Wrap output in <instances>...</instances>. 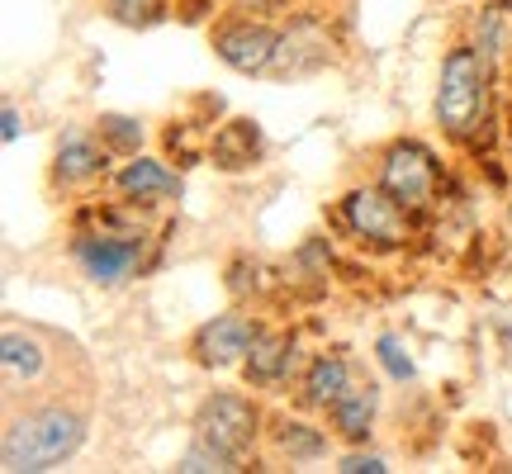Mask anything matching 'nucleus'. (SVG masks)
I'll list each match as a JSON object with an SVG mask.
<instances>
[{"mask_svg": "<svg viewBox=\"0 0 512 474\" xmlns=\"http://www.w3.org/2000/svg\"><path fill=\"white\" fill-rule=\"evenodd\" d=\"M266 408L242 394V389H209L190 418V437L214 446L219 456H228L238 470H252V460L261 456V441H266Z\"/></svg>", "mask_w": 512, "mask_h": 474, "instance_id": "nucleus-4", "label": "nucleus"}, {"mask_svg": "<svg viewBox=\"0 0 512 474\" xmlns=\"http://www.w3.org/2000/svg\"><path fill=\"white\" fill-rule=\"evenodd\" d=\"M176 470L181 474H238V465L228 456H219L214 446H204V441L190 437V446H185L181 460H176Z\"/></svg>", "mask_w": 512, "mask_h": 474, "instance_id": "nucleus-22", "label": "nucleus"}, {"mask_svg": "<svg viewBox=\"0 0 512 474\" xmlns=\"http://www.w3.org/2000/svg\"><path fill=\"white\" fill-rule=\"evenodd\" d=\"M375 185L389 200H399L413 219H432L446 185V162L427 138H394L375 162Z\"/></svg>", "mask_w": 512, "mask_h": 474, "instance_id": "nucleus-5", "label": "nucleus"}, {"mask_svg": "<svg viewBox=\"0 0 512 474\" xmlns=\"http://www.w3.org/2000/svg\"><path fill=\"white\" fill-rule=\"evenodd\" d=\"M441 138L460 152H494L503 147V110H498V62L479 53L475 43H451L441 53L437 95H432Z\"/></svg>", "mask_w": 512, "mask_h": 474, "instance_id": "nucleus-1", "label": "nucleus"}, {"mask_svg": "<svg viewBox=\"0 0 512 474\" xmlns=\"http://www.w3.org/2000/svg\"><path fill=\"white\" fill-rule=\"evenodd\" d=\"M332 446H337V437H332L328 418L318 422V413H309V408L280 413L266 427V456L290 460V465H318L332 456Z\"/></svg>", "mask_w": 512, "mask_h": 474, "instance_id": "nucleus-14", "label": "nucleus"}, {"mask_svg": "<svg viewBox=\"0 0 512 474\" xmlns=\"http://www.w3.org/2000/svg\"><path fill=\"white\" fill-rule=\"evenodd\" d=\"M332 470H337V474H389L394 465H389L380 451H366V446H347L342 456L332 460Z\"/></svg>", "mask_w": 512, "mask_h": 474, "instance_id": "nucleus-23", "label": "nucleus"}, {"mask_svg": "<svg viewBox=\"0 0 512 474\" xmlns=\"http://www.w3.org/2000/svg\"><path fill=\"white\" fill-rule=\"evenodd\" d=\"M209 48L228 72L238 76H271L275 67V48H280V24L275 19H256V15H228L209 29Z\"/></svg>", "mask_w": 512, "mask_h": 474, "instance_id": "nucleus-7", "label": "nucleus"}, {"mask_svg": "<svg viewBox=\"0 0 512 474\" xmlns=\"http://www.w3.org/2000/svg\"><path fill=\"white\" fill-rule=\"evenodd\" d=\"M48 365H53V356L43 347V337L24 328H5V337H0V370H5V394L10 399L19 389H34V384L48 380Z\"/></svg>", "mask_w": 512, "mask_h": 474, "instance_id": "nucleus-17", "label": "nucleus"}, {"mask_svg": "<svg viewBox=\"0 0 512 474\" xmlns=\"http://www.w3.org/2000/svg\"><path fill=\"white\" fill-rule=\"evenodd\" d=\"M86 413L72 403H29L5 418L0 432V465L10 474H48L81 456L86 446Z\"/></svg>", "mask_w": 512, "mask_h": 474, "instance_id": "nucleus-3", "label": "nucleus"}, {"mask_svg": "<svg viewBox=\"0 0 512 474\" xmlns=\"http://www.w3.org/2000/svg\"><path fill=\"white\" fill-rule=\"evenodd\" d=\"M19 133H24V114H19V105L10 100L5 114H0V138H5V143H19Z\"/></svg>", "mask_w": 512, "mask_h": 474, "instance_id": "nucleus-25", "label": "nucleus"}, {"mask_svg": "<svg viewBox=\"0 0 512 474\" xmlns=\"http://www.w3.org/2000/svg\"><path fill=\"white\" fill-rule=\"evenodd\" d=\"M100 10L124 29H152L171 15V0H100Z\"/></svg>", "mask_w": 512, "mask_h": 474, "instance_id": "nucleus-21", "label": "nucleus"}, {"mask_svg": "<svg viewBox=\"0 0 512 474\" xmlns=\"http://www.w3.org/2000/svg\"><path fill=\"white\" fill-rule=\"evenodd\" d=\"M147 209L138 204H91L81 214V228L67 242V256H72L76 275L95 285V290H124L133 285L147 266Z\"/></svg>", "mask_w": 512, "mask_h": 474, "instance_id": "nucleus-2", "label": "nucleus"}, {"mask_svg": "<svg viewBox=\"0 0 512 474\" xmlns=\"http://www.w3.org/2000/svg\"><path fill=\"white\" fill-rule=\"evenodd\" d=\"M380 408H384V384L361 375V380L351 384L347 394H342V399H337L328 413H323V418H328L337 446H366V441L375 437Z\"/></svg>", "mask_w": 512, "mask_h": 474, "instance_id": "nucleus-15", "label": "nucleus"}, {"mask_svg": "<svg viewBox=\"0 0 512 474\" xmlns=\"http://www.w3.org/2000/svg\"><path fill=\"white\" fill-rule=\"evenodd\" d=\"M95 133L105 138V147H110L119 162H124V157H138L147 143L143 119H133V114H100V119H95Z\"/></svg>", "mask_w": 512, "mask_h": 474, "instance_id": "nucleus-19", "label": "nucleus"}, {"mask_svg": "<svg viewBox=\"0 0 512 474\" xmlns=\"http://www.w3.org/2000/svg\"><path fill=\"white\" fill-rule=\"evenodd\" d=\"M503 162H508V171H512V105L503 110Z\"/></svg>", "mask_w": 512, "mask_h": 474, "instance_id": "nucleus-26", "label": "nucleus"}, {"mask_svg": "<svg viewBox=\"0 0 512 474\" xmlns=\"http://www.w3.org/2000/svg\"><path fill=\"white\" fill-rule=\"evenodd\" d=\"M337 228L366 252H403L418 233V219L399 200H389L380 185H351L337 200Z\"/></svg>", "mask_w": 512, "mask_h": 474, "instance_id": "nucleus-6", "label": "nucleus"}, {"mask_svg": "<svg viewBox=\"0 0 512 474\" xmlns=\"http://www.w3.org/2000/svg\"><path fill=\"white\" fill-rule=\"evenodd\" d=\"M304 361H309V351H304V342H299V332L261 323L252 351H247V361H242V380H247V389L280 394V389H290V384L299 380Z\"/></svg>", "mask_w": 512, "mask_h": 474, "instance_id": "nucleus-8", "label": "nucleus"}, {"mask_svg": "<svg viewBox=\"0 0 512 474\" xmlns=\"http://www.w3.org/2000/svg\"><path fill=\"white\" fill-rule=\"evenodd\" d=\"M375 365H380V375L389 384H418V361H413V351H408V342H403L399 332H380L375 337Z\"/></svg>", "mask_w": 512, "mask_h": 474, "instance_id": "nucleus-18", "label": "nucleus"}, {"mask_svg": "<svg viewBox=\"0 0 512 474\" xmlns=\"http://www.w3.org/2000/svg\"><path fill=\"white\" fill-rule=\"evenodd\" d=\"M470 43H475L489 62H498V67H503V62L512 57V24L503 19V10H479L475 38H470Z\"/></svg>", "mask_w": 512, "mask_h": 474, "instance_id": "nucleus-20", "label": "nucleus"}, {"mask_svg": "<svg viewBox=\"0 0 512 474\" xmlns=\"http://www.w3.org/2000/svg\"><path fill=\"white\" fill-rule=\"evenodd\" d=\"M356 380H361V365L351 361L342 347L309 351V361H304L299 380H294V408H309V413L323 418Z\"/></svg>", "mask_w": 512, "mask_h": 474, "instance_id": "nucleus-12", "label": "nucleus"}, {"mask_svg": "<svg viewBox=\"0 0 512 474\" xmlns=\"http://www.w3.org/2000/svg\"><path fill=\"white\" fill-rule=\"evenodd\" d=\"M114 152L105 147V138L95 133V124H72L57 133L53 143V185L57 190H91V185L114 176Z\"/></svg>", "mask_w": 512, "mask_h": 474, "instance_id": "nucleus-10", "label": "nucleus"}, {"mask_svg": "<svg viewBox=\"0 0 512 474\" xmlns=\"http://www.w3.org/2000/svg\"><path fill=\"white\" fill-rule=\"evenodd\" d=\"M114 195L138 209H162V204L181 200V171L166 162V157H152V152H138V157H124L114 166Z\"/></svg>", "mask_w": 512, "mask_h": 474, "instance_id": "nucleus-13", "label": "nucleus"}, {"mask_svg": "<svg viewBox=\"0 0 512 474\" xmlns=\"http://www.w3.org/2000/svg\"><path fill=\"white\" fill-rule=\"evenodd\" d=\"M508 223H512V200H508Z\"/></svg>", "mask_w": 512, "mask_h": 474, "instance_id": "nucleus-28", "label": "nucleus"}, {"mask_svg": "<svg viewBox=\"0 0 512 474\" xmlns=\"http://www.w3.org/2000/svg\"><path fill=\"white\" fill-rule=\"evenodd\" d=\"M508 91H512V57H508Z\"/></svg>", "mask_w": 512, "mask_h": 474, "instance_id": "nucleus-27", "label": "nucleus"}, {"mask_svg": "<svg viewBox=\"0 0 512 474\" xmlns=\"http://www.w3.org/2000/svg\"><path fill=\"white\" fill-rule=\"evenodd\" d=\"M328 57H332L328 19L313 15V10H294L290 24H280V48H275L271 76L294 81V76H309L318 67H328Z\"/></svg>", "mask_w": 512, "mask_h": 474, "instance_id": "nucleus-11", "label": "nucleus"}, {"mask_svg": "<svg viewBox=\"0 0 512 474\" xmlns=\"http://www.w3.org/2000/svg\"><path fill=\"white\" fill-rule=\"evenodd\" d=\"M256 323L252 313L242 309H228V313H214V318H204L195 337H190V361L209 370V375H228V370H242L247 361V351L256 342Z\"/></svg>", "mask_w": 512, "mask_h": 474, "instance_id": "nucleus-9", "label": "nucleus"}, {"mask_svg": "<svg viewBox=\"0 0 512 474\" xmlns=\"http://www.w3.org/2000/svg\"><path fill=\"white\" fill-rule=\"evenodd\" d=\"M261 152H266V133L256 119L247 114H233V119H223L214 133H209V143H204V157L219 166V171H252L261 162Z\"/></svg>", "mask_w": 512, "mask_h": 474, "instance_id": "nucleus-16", "label": "nucleus"}, {"mask_svg": "<svg viewBox=\"0 0 512 474\" xmlns=\"http://www.w3.org/2000/svg\"><path fill=\"white\" fill-rule=\"evenodd\" d=\"M228 10L238 15H256V19H280L290 10V0H228Z\"/></svg>", "mask_w": 512, "mask_h": 474, "instance_id": "nucleus-24", "label": "nucleus"}]
</instances>
